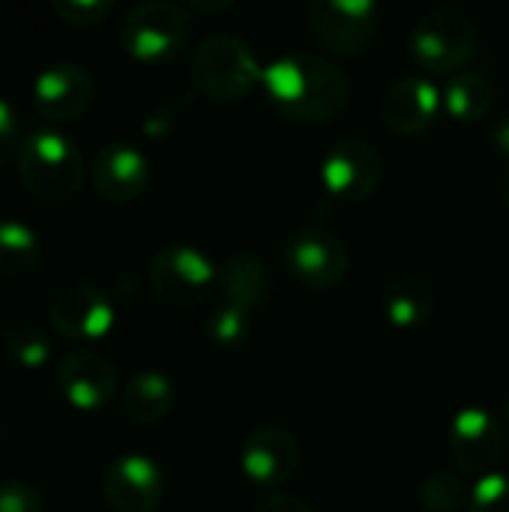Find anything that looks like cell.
Listing matches in <instances>:
<instances>
[{
  "mask_svg": "<svg viewBox=\"0 0 509 512\" xmlns=\"http://www.w3.org/2000/svg\"><path fill=\"white\" fill-rule=\"evenodd\" d=\"M303 450L294 432L282 426H261L246 435L240 447V474L264 492L282 489L300 468Z\"/></svg>",
  "mask_w": 509,
  "mask_h": 512,
  "instance_id": "obj_11",
  "label": "cell"
},
{
  "mask_svg": "<svg viewBox=\"0 0 509 512\" xmlns=\"http://www.w3.org/2000/svg\"><path fill=\"white\" fill-rule=\"evenodd\" d=\"M15 147H18V114L0 96V168L15 156Z\"/></svg>",
  "mask_w": 509,
  "mask_h": 512,
  "instance_id": "obj_29",
  "label": "cell"
},
{
  "mask_svg": "<svg viewBox=\"0 0 509 512\" xmlns=\"http://www.w3.org/2000/svg\"><path fill=\"white\" fill-rule=\"evenodd\" d=\"M192 84L213 102H240L264 78V69L240 36L219 33L204 39L192 54Z\"/></svg>",
  "mask_w": 509,
  "mask_h": 512,
  "instance_id": "obj_3",
  "label": "cell"
},
{
  "mask_svg": "<svg viewBox=\"0 0 509 512\" xmlns=\"http://www.w3.org/2000/svg\"><path fill=\"white\" fill-rule=\"evenodd\" d=\"M150 288L171 309H195L219 288L216 261L195 246H165L150 261Z\"/></svg>",
  "mask_w": 509,
  "mask_h": 512,
  "instance_id": "obj_6",
  "label": "cell"
},
{
  "mask_svg": "<svg viewBox=\"0 0 509 512\" xmlns=\"http://www.w3.org/2000/svg\"><path fill=\"white\" fill-rule=\"evenodd\" d=\"M495 108V87L480 72H459L444 90V111L459 123H480Z\"/></svg>",
  "mask_w": 509,
  "mask_h": 512,
  "instance_id": "obj_21",
  "label": "cell"
},
{
  "mask_svg": "<svg viewBox=\"0 0 509 512\" xmlns=\"http://www.w3.org/2000/svg\"><path fill=\"white\" fill-rule=\"evenodd\" d=\"M93 102V78L78 63H51L33 78V108L51 123L78 120Z\"/></svg>",
  "mask_w": 509,
  "mask_h": 512,
  "instance_id": "obj_16",
  "label": "cell"
},
{
  "mask_svg": "<svg viewBox=\"0 0 509 512\" xmlns=\"http://www.w3.org/2000/svg\"><path fill=\"white\" fill-rule=\"evenodd\" d=\"M504 426L509 429V396H507V402H504Z\"/></svg>",
  "mask_w": 509,
  "mask_h": 512,
  "instance_id": "obj_33",
  "label": "cell"
},
{
  "mask_svg": "<svg viewBox=\"0 0 509 512\" xmlns=\"http://www.w3.org/2000/svg\"><path fill=\"white\" fill-rule=\"evenodd\" d=\"M186 3L201 15H219V12H228L234 6V0H186Z\"/></svg>",
  "mask_w": 509,
  "mask_h": 512,
  "instance_id": "obj_32",
  "label": "cell"
},
{
  "mask_svg": "<svg viewBox=\"0 0 509 512\" xmlns=\"http://www.w3.org/2000/svg\"><path fill=\"white\" fill-rule=\"evenodd\" d=\"M252 512H312V507L291 495V492H264L255 504H252Z\"/></svg>",
  "mask_w": 509,
  "mask_h": 512,
  "instance_id": "obj_30",
  "label": "cell"
},
{
  "mask_svg": "<svg viewBox=\"0 0 509 512\" xmlns=\"http://www.w3.org/2000/svg\"><path fill=\"white\" fill-rule=\"evenodd\" d=\"M42 261V240L39 234L18 219L0 222V276L3 279H21L33 273V267Z\"/></svg>",
  "mask_w": 509,
  "mask_h": 512,
  "instance_id": "obj_22",
  "label": "cell"
},
{
  "mask_svg": "<svg viewBox=\"0 0 509 512\" xmlns=\"http://www.w3.org/2000/svg\"><path fill=\"white\" fill-rule=\"evenodd\" d=\"M477 51V24L459 6L423 12L411 30V57L423 72L450 75L468 66Z\"/></svg>",
  "mask_w": 509,
  "mask_h": 512,
  "instance_id": "obj_5",
  "label": "cell"
},
{
  "mask_svg": "<svg viewBox=\"0 0 509 512\" xmlns=\"http://www.w3.org/2000/svg\"><path fill=\"white\" fill-rule=\"evenodd\" d=\"M378 0H309V27L333 54H363L378 33Z\"/></svg>",
  "mask_w": 509,
  "mask_h": 512,
  "instance_id": "obj_8",
  "label": "cell"
},
{
  "mask_svg": "<svg viewBox=\"0 0 509 512\" xmlns=\"http://www.w3.org/2000/svg\"><path fill=\"white\" fill-rule=\"evenodd\" d=\"M441 99L444 93L429 78L423 75L399 78L387 87L381 99V120L396 135H420L435 123L441 111Z\"/></svg>",
  "mask_w": 509,
  "mask_h": 512,
  "instance_id": "obj_17",
  "label": "cell"
},
{
  "mask_svg": "<svg viewBox=\"0 0 509 512\" xmlns=\"http://www.w3.org/2000/svg\"><path fill=\"white\" fill-rule=\"evenodd\" d=\"M270 105L294 123H330L351 102L348 75L327 57L294 51L276 57L261 78Z\"/></svg>",
  "mask_w": 509,
  "mask_h": 512,
  "instance_id": "obj_1",
  "label": "cell"
},
{
  "mask_svg": "<svg viewBox=\"0 0 509 512\" xmlns=\"http://www.w3.org/2000/svg\"><path fill=\"white\" fill-rule=\"evenodd\" d=\"M192 39V18L174 0H144L120 24V48L144 66H162L183 54Z\"/></svg>",
  "mask_w": 509,
  "mask_h": 512,
  "instance_id": "obj_4",
  "label": "cell"
},
{
  "mask_svg": "<svg viewBox=\"0 0 509 512\" xmlns=\"http://www.w3.org/2000/svg\"><path fill=\"white\" fill-rule=\"evenodd\" d=\"M507 207H509V183H507Z\"/></svg>",
  "mask_w": 509,
  "mask_h": 512,
  "instance_id": "obj_34",
  "label": "cell"
},
{
  "mask_svg": "<svg viewBox=\"0 0 509 512\" xmlns=\"http://www.w3.org/2000/svg\"><path fill=\"white\" fill-rule=\"evenodd\" d=\"M204 333L210 339V345L222 348V351H237L249 342L252 336V309L237 306L231 300H225L222 306H216L207 315Z\"/></svg>",
  "mask_w": 509,
  "mask_h": 512,
  "instance_id": "obj_24",
  "label": "cell"
},
{
  "mask_svg": "<svg viewBox=\"0 0 509 512\" xmlns=\"http://www.w3.org/2000/svg\"><path fill=\"white\" fill-rule=\"evenodd\" d=\"M435 288L420 276H399L381 294V312L396 330H417L435 318Z\"/></svg>",
  "mask_w": 509,
  "mask_h": 512,
  "instance_id": "obj_19",
  "label": "cell"
},
{
  "mask_svg": "<svg viewBox=\"0 0 509 512\" xmlns=\"http://www.w3.org/2000/svg\"><path fill=\"white\" fill-rule=\"evenodd\" d=\"M384 177V162L378 150L360 138H342L327 150L318 168L321 189L339 204L366 201Z\"/></svg>",
  "mask_w": 509,
  "mask_h": 512,
  "instance_id": "obj_9",
  "label": "cell"
},
{
  "mask_svg": "<svg viewBox=\"0 0 509 512\" xmlns=\"http://www.w3.org/2000/svg\"><path fill=\"white\" fill-rule=\"evenodd\" d=\"M54 384L69 408L93 414L117 396V369L96 351H72L57 363Z\"/></svg>",
  "mask_w": 509,
  "mask_h": 512,
  "instance_id": "obj_14",
  "label": "cell"
},
{
  "mask_svg": "<svg viewBox=\"0 0 509 512\" xmlns=\"http://www.w3.org/2000/svg\"><path fill=\"white\" fill-rule=\"evenodd\" d=\"M468 512H509V474L492 471L471 489Z\"/></svg>",
  "mask_w": 509,
  "mask_h": 512,
  "instance_id": "obj_26",
  "label": "cell"
},
{
  "mask_svg": "<svg viewBox=\"0 0 509 512\" xmlns=\"http://www.w3.org/2000/svg\"><path fill=\"white\" fill-rule=\"evenodd\" d=\"M114 3L117 0H51L54 12L66 24H75V27H87V24L102 21L114 9Z\"/></svg>",
  "mask_w": 509,
  "mask_h": 512,
  "instance_id": "obj_27",
  "label": "cell"
},
{
  "mask_svg": "<svg viewBox=\"0 0 509 512\" xmlns=\"http://www.w3.org/2000/svg\"><path fill=\"white\" fill-rule=\"evenodd\" d=\"M0 512H45L42 495L24 480L0 483Z\"/></svg>",
  "mask_w": 509,
  "mask_h": 512,
  "instance_id": "obj_28",
  "label": "cell"
},
{
  "mask_svg": "<svg viewBox=\"0 0 509 512\" xmlns=\"http://www.w3.org/2000/svg\"><path fill=\"white\" fill-rule=\"evenodd\" d=\"M48 318L60 339L72 345H93L114 330L117 312L105 291L87 282H75L51 300Z\"/></svg>",
  "mask_w": 509,
  "mask_h": 512,
  "instance_id": "obj_10",
  "label": "cell"
},
{
  "mask_svg": "<svg viewBox=\"0 0 509 512\" xmlns=\"http://www.w3.org/2000/svg\"><path fill=\"white\" fill-rule=\"evenodd\" d=\"M489 144H492V150H495V156H498V159L509 162V117L498 120V123L492 126Z\"/></svg>",
  "mask_w": 509,
  "mask_h": 512,
  "instance_id": "obj_31",
  "label": "cell"
},
{
  "mask_svg": "<svg viewBox=\"0 0 509 512\" xmlns=\"http://www.w3.org/2000/svg\"><path fill=\"white\" fill-rule=\"evenodd\" d=\"M90 183L108 204H132L150 186V162L138 147L111 141L93 156Z\"/></svg>",
  "mask_w": 509,
  "mask_h": 512,
  "instance_id": "obj_15",
  "label": "cell"
},
{
  "mask_svg": "<svg viewBox=\"0 0 509 512\" xmlns=\"http://www.w3.org/2000/svg\"><path fill=\"white\" fill-rule=\"evenodd\" d=\"M504 456V420L489 408H462L450 423V459L462 474L486 477Z\"/></svg>",
  "mask_w": 509,
  "mask_h": 512,
  "instance_id": "obj_12",
  "label": "cell"
},
{
  "mask_svg": "<svg viewBox=\"0 0 509 512\" xmlns=\"http://www.w3.org/2000/svg\"><path fill=\"white\" fill-rule=\"evenodd\" d=\"M84 156L72 138L54 129L30 132L18 147V174L39 201L60 204L78 195L84 183Z\"/></svg>",
  "mask_w": 509,
  "mask_h": 512,
  "instance_id": "obj_2",
  "label": "cell"
},
{
  "mask_svg": "<svg viewBox=\"0 0 509 512\" xmlns=\"http://www.w3.org/2000/svg\"><path fill=\"white\" fill-rule=\"evenodd\" d=\"M219 285L225 291V300L252 312L270 297L273 288L264 261L252 252H234L231 258H225V264L219 267Z\"/></svg>",
  "mask_w": 509,
  "mask_h": 512,
  "instance_id": "obj_20",
  "label": "cell"
},
{
  "mask_svg": "<svg viewBox=\"0 0 509 512\" xmlns=\"http://www.w3.org/2000/svg\"><path fill=\"white\" fill-rule=\"evenodd\" d=\"M120 405L132 423L153 426V423H162L165 417H171V411L177 405V387L165 372L141 369L123 384Z\"/></svg>",
  "mask_w": 509,
  "mask_h": 512,
  "instance_id": "obj_18",
  "label": "cell"
},
{
  "mask_svg": "<svg viewBox=\"0 0 509 512\" xmlns=\"http://www.w3.org/2000/svg\"><path fill=\"white\" fill-rule=\"evenodd\" d=\"M3 351L9 357V363H15L24 372H36L48 363L51 345L48 336L39 324L33 321H15L6 333H3Z\"/></svg>",
  "mask_w": 509,
  "mask_h": 512,
  "instance_id": "obj_23",
  "label": "cell"
},
{
  "mask_svg": "<svg viewBox=\"0 0 509 512\" xmlns=\"http://www.w3.org/2000/svg\"><path fill=\"white\" fill-rule=\"evenodd\" d=\"M102 498L114 512H156L165 498L162 468L141 453L117 456L102 471Z\"/></svg>",
  "mask_w": 509,
  "mask_h": 512,
  "instance_id": "obj_13",
  "label": "cell"
},
{
  "mask_svg": "<svg viewBox=\"0 0 509 512\" xmlns=\"http://www.w3.org/2000/svg\"><path fill=\"white\" fill-rule=\"evenodd\" d=\"M420 504L429 512H459L471 504V489L459 471H435L420 483Z\"/></svg>",
  "mask_w": 509,
  "mask_h": 512,
  "instance_id": "obj_25",
  "label": "cell"
},
{
  "mask_svg": "<svg viewBox=\"0 0 509 512\" xmlns=\"http://www.w3.org/2000/svg\"><path fill=\"white\" fill-rule=\"evenodd\" d=\"M285 267L309 291H333L351 273L348 243L327 228H300L285 240Z\"/></svg>",
  "mask_w": 509,
  "mask_h": 512,
  "instance_id": "obj_7",
  "label": "cell"
}]
</instances>
